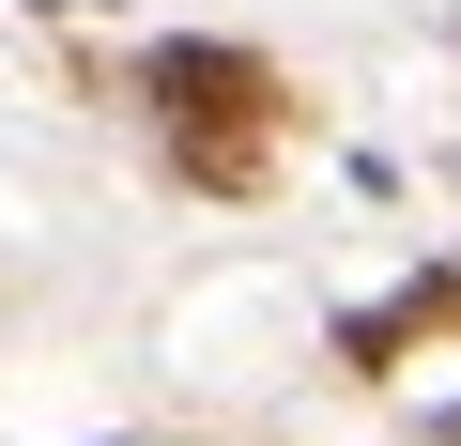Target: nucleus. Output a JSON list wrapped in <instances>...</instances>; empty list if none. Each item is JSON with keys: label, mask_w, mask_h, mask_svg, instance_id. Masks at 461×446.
Masks as SVG:
<instances>
[{"label": "nucleus", "mask_w": 461, "mask_h": 446, "mask_svg": "<svg viewBox=\"0 0 461 446\" xmlns=\"http://www.w3.org/2000/svg\"><path fill=\"white\" fill-rule=\"evenodd\" d=\"M139 108H154V139L200 169V185H247L262 169V123H277V77L247 62V47H139Z\"/></svg>", "instance_id": "1"}]
</instances>
